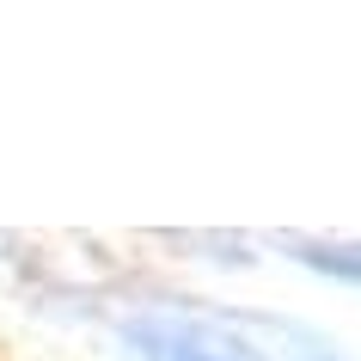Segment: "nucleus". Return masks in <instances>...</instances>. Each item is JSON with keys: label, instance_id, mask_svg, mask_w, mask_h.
<instances>
[{"label": "nucleus", "instance_id": "f257e3e1", "mask_svg": "<svg viewBox=\"0 0 361 361\" xmlns=\"http://www.w3.org/2000/svg\"><path fill=\"white\" fill-rule=\"evenodd\" d=\"M129 343L147 361H245L214 337V324H190V319H135Z\"/></svg>", "mask_w": 361, "mask_h": 361}]
</instances>
